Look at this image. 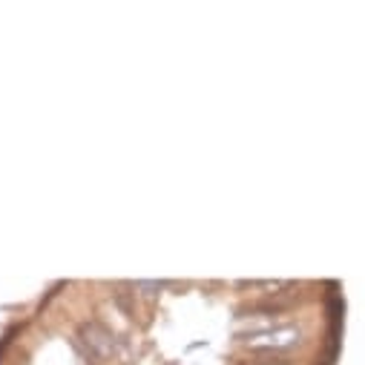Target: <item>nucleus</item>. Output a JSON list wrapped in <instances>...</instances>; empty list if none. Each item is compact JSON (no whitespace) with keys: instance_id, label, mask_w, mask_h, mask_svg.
Wrapping results in <instances>:
<instances>
[]
</instances>
